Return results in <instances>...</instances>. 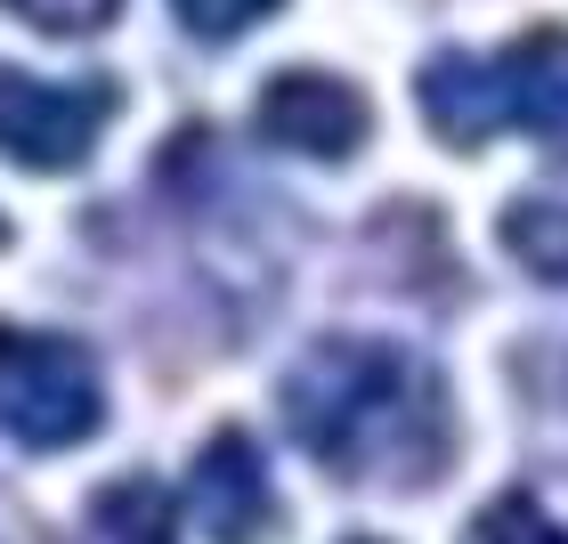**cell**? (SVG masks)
I'll list each match as a JSON object with an SVG mask.
<instances>
[{
  "mask_svg": "<svg viewBox=\"0 0 568 544\" xmlns=\"http://www.w3.org/2000/svg\"><path fill=\"white\" fill-rule=\"evenodd\" d=\"M284 423L325 472L349 480H438L447 472V399L430 366L390 342H317L284 374Z\"/></svg>",
  "mask_w": 568,
  "mask_h": 544,
  "instance_id": "obj_1",
  "label": "cell"
},
{
  "mask_svg": "<svg viewBox=\"0 0 568 544\" xmlns=\"http://www.w3.org/2000/svg\"><path fill=\"white\" fill-rule=\"evenodd\" d=\"M106 423V382H98L90 350L65 333L0 325V431L33 455L82 447Z\"/></svg>",
  "mask_w": 568,
  "mask_h": 544,
  "instance_id": "obj_2",
  "label": "cell"
},
{
  "mask_svg": "<svg viewBox=\"0 0 568 544\" xmlns=\"http://www.w3.org/2000/svg\"><path fill=\"white\" fill-rule=\"evenodd\" d=\"M114 114L106 82H33V73H0V154L24 171H73L98 147Z\"/></svg>",
  "mask_w": 568,
  "mask_h": 544,
  "instance_id": "obj_3",
  "label": "cell"
},
{
  "mask_svg": "<svg viewBox=\"0 0 568 544\" xmlns=\"http://www.w3.org/2000/svg\"><path fill=\"white\" fill-rule=\"evenodd\" d=\"M187 512L212 544H268L276 496H268V463L244 431H220L187 472Z\"/></svg>",
  "mask_w": 568,
  "mask_h": 544,
  "instance_id": "obj_4",
  "label": "cell"
},
{
  "mask_svg": "<svg viewBox=\"0 0 568 544\" xmlns=\"http://www.w3.org/2000/svg\"><path fill=\"white\" fill-rule=\"evenodd\" d=\"M261 131L293 154H317V163H342L366 139V98H357L342 73H276L261 90Z\"/></svg>",
  "mask_w": 568,
  "mask_h": 544,
  "instance_id": "obj_5",
  "label": "cell"
},
{
  "mask_svg": "<svg viewBox=\"0 0 568 544\" xmlns=\"http://www.w3.org/2000/svg\"><path fill=\"white\" fill-rule=\"evenodd\" d=\"M487 73H496V114L504 131H528L545 139L552 154H568V33H528L511 41L504 58H487Z\"/></svg>",
  "mask_w": 568,
  "mask_h": 544,
  "instance_id": "obj_6",
  "label": "cell"
},
{
  "mask_svg": "<svg viewBox=\"0 0 568 544\" xmlns=\"http://www.w3.org/2000/svg\"><path fill=\"white\" fill-rule=\"evenodd\" d=\"M415 90H423L430 131L447 139V147H479V139L504 131V114H496V73H487V58H430Z\"/></svg>",
  "mask_w": 568,
  "mask_h": 544,
  "instance_id": "obj_7",
  "label": "cell"
},
{
  "mask_svg": "<svg viewBox=\"0 0 568 544\" xmlns=\"http://www.w3.org/2000/svg\"><path fill=\"white\" fill-rule=\"evenodd\" d=\"M98 528L114 544H179V512L154 480H114L98 487Z\"/></svg>",
  "mask_w": 568,
  "mask_h": 544,
  "instance_id": "obj_8",
  "label": "cell"
},
{
  "mask_svg": "<svg viewBox=\"0 0 568 544\" xmlns=\"http://www.w3.org/2000/svg\"><path fill=\"white\" fill-rule=\"evenodd\" d=\"M504 244L520 252V269L568 284V203H511L504 212Z\"/></svg>",
  "mask_w": 568,
  "mask_h": 544,
  "instance_id": "obj_9",
  "label": "cell"
},
{
  "mask_svg": "<svg viewBox=\"0 0 568 544\" xmlns=\"http://www.w3.org/2000/svg\"><path fill=\"white\" fill-rule=\"evenodd\" d=\"M479 544H568V528L536 496H496L479 512Z\"/></svg>",
  "mask_w": 568,
  "mask_h": 544,
  "instance_id": "obj_10",
  "label": "cell"
},
{
  "mask_svg": "<svg viewBox=\"0 0 568 544\" xmlns=\"http://www.w3.org/2000/svg\"><path fill=\"white\" fill-rule=\"evenodd\" d=\"M171 9H179V24L203 33V41H236L244 24L276 17V0H171Z\"/></svg>",
  "mask_w": 568,
  "mask_h": 544,
  "instance_id": "obj_11",
  "label": "cell"
},
{
  "mask_svg": "<svg viewBox=\"0 0 568 544\" xmlns=\"http://www.w3.org/2000/svg\"><path fill=\"white\" fill-rule=\"evenodd\" d=\"M9 9L41 33H98V24L122 17V0H9Z\"/></svg>",
  "mask_w": 568,
  "mask_h": 544,
  "instance_id": "obj_12",
  "label": "cell"
}]
</instances>
